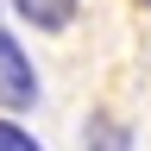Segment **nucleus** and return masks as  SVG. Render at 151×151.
Segmentation results:
<instances>
[{"label": "nucleus", "mask_w": 151, "mask_h": 151, "mask_svg": "<svg viewBox=\"0 0 151 151\" xmlns=\"http://www.w3.org/2000/svg\"><path fill=\"white\" fill-rule=\"evenodd\" d=\"M38 101V76H32V57L13 32H0V107H32Z\"/></svg>", "instance_id": "f257e3e1"}, {"label": "nucleus", "mask_w": 151, "mask_h": 151, "mask_svg": "<svg viewBox=\"0 0 151 151\" xmlns=\"http://www.w3.org/2000/svg\"><path fill=\"white\" fill-rule=\"evenodd\" d=\"M13 6L25 13L38 32H63L69 19H76V0H13Z\"/></svg>", "instance_id": "f03ea898"}, {"label": "nucleus", "mask_w": 151, "mask_h": 151, "mask_svg": "<svg viewBox=\"0 0 151 151\" xmlns=\"http://www.w3.org/2000/svg\"><path fill=\"white\" fill-rule=\"evenodd\" d=\"M82 145H88V151H126V132L113 126V120H94V126L82 132Z\"/></svg>", "instance_id": "7ed1b4c3"}, {"label": "nucleus", "mask_w": 151, "mask_h": 151, "mask_svg": "<svg viewBox=\"0 0 151 151\" xmlns=\"http://www.w3.org/2000/svg\"><path fill=\"white\" fill-rule=\"evenodd\" d=\"M0 151H44V145H38L32 132H19L13 120H0Z\"/></svg>", "instance_id": "20e7f679"}]
</instances>
